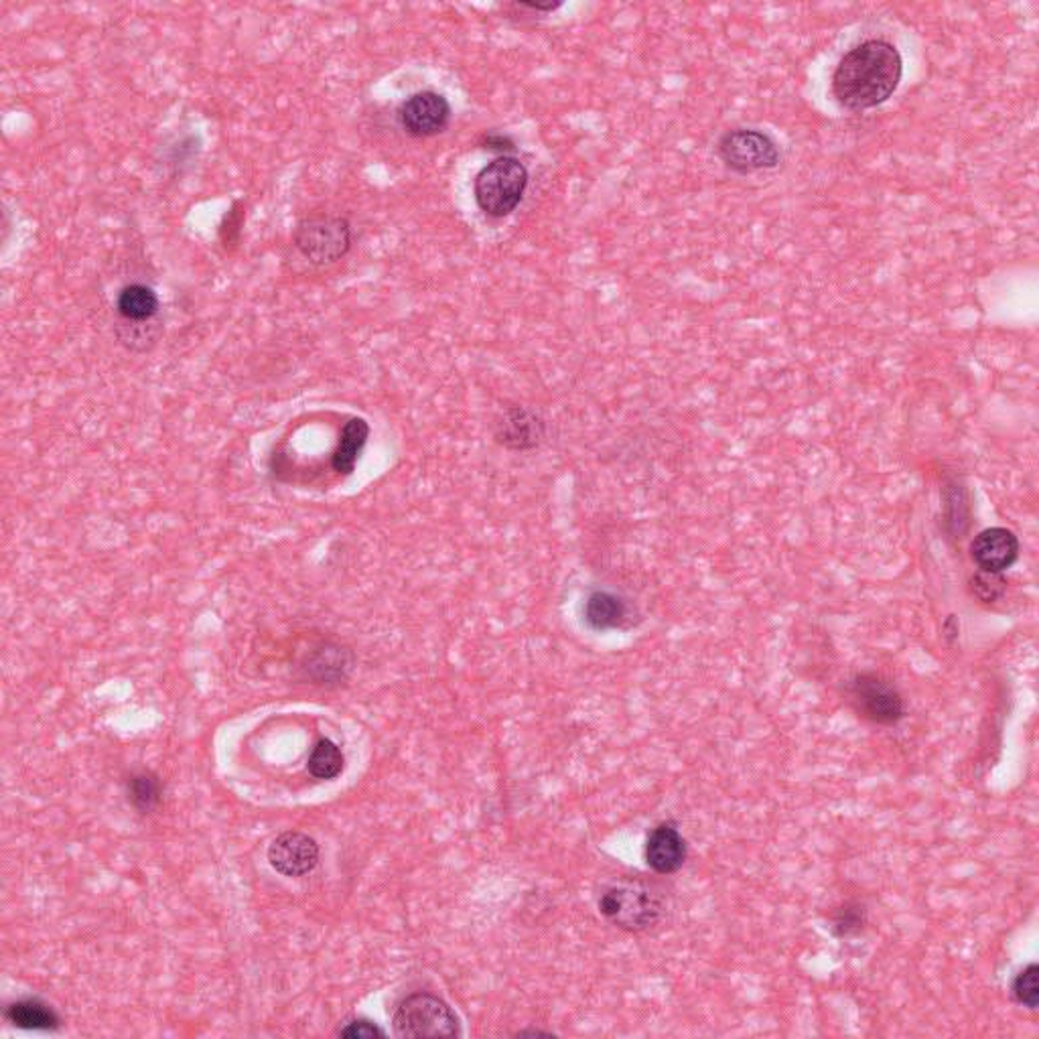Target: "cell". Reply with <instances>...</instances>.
Returning <instances> with one entry per match:
<instances>
[{"instance_id":"7402d4cb","label":"cell","mask_w":1039,"mask_h":1039,"mask_svg":"<svg viewBox=\"0 0 1039 1039\" xmlns=\"http://www.w3.org/2000/svg\"><path fill=\"white\" fill-rule=\"evenodd\" d=\"M339 1036L350 1039H374L384 1038L386 1031L367 1019H353L343 1029H339Z\"/></svg>"},{"instance_id":"ac0fdd59","label":"cell","mask_w":1039,"mask_h":1039,"mask_svg":"<svg viewBox=\"0 0 1039 1039\" xmlns=\"http://www.w3.org/2000/svg\"><path fill=\"white\" fill-rule=\"evenodd\" d=\"M343 753L331 739H320L309 755V774L317 779H334L343 772Z\"/></svg>"},{"instance_id":"52a82bcc","label":"cell","mask_w":1039,"mask_h":1039,"mask_svg":"<svg viewBox=\"0 0 1039 1039\" xmlns=\"http://www.w3.org/2000/svg\"><path fill=\"white\" fill-rule=\"evenodd\" d=\"M849 692L861 717L872 723L896 725L905 715V704L900 690L881 674H856L849 685Z\"/></svg>"},{"instance_id":"3957f363","label":"cell","mask_w":1039,"mask_h":1039,"mask_svg":"<svg viewBox=\"0 0 1039 1039\" xmlns=\"http://www.w3.org/2000/svg\"><path fill=\"white\" fill-rule=\"evenodd\" d=\"M528 181V168L520 159L498 157L475 175V203L488 217L502 220L522 203Z\"/></svg>"},{"instance_id":"e0dca14e","label":"cell","mask_w":1039,"mask_h":1039,"mask_svg":"<svg viewBox=\"0 0 1039 1039\" xmlns=\"http://www.w3.org/2000/svg\"><path fill=\"white\" fill-rule=\"evenodd\" d=\"M128 800L138 812H153L163 800V784L153 772H138L128 779Z\"/></svg>"},{"instance_id":"5b68a950","label":"cell","mask_w":1039,"mask_h":1039,"mask_svg":"<svg viewBox=\"0 0 1039 1039\" xmlns=\"http://www.w3.org/2000/svg\"><path fill=\"white\" fill-rule=\"evenodd\" d=\"M295 248L315 266L343 259L352 248V226L339 215H306L292 231Z\"/></svg>"},{"instance_id":"5bb4252c","label":"cell","mask_w":1039,"mask_h":1039,"mask_svg":"<svg viewBox=\"0 0 1039 1039\" xmlns=\"http://www.w3.org/2000/svg\"><path fill=\"white\" fill-rule=\"evenodd\" d=\"M161 309L159 295L147 285H126L116 297V311L126 322H151Z\"/></svg>"},{"instance_id":"ba28073f","label":"cell","mask_w":1039,"mask_h":1039,"mask_svg":"<svg viewBox=\"0 0 1039 1039\" xmlns=\"http://www.w3.org/2000/svg\"><path fill=\"white\" fill-rule=\"evenodd\" d=\"M451 104L443 93L423 90L409 96L398 108V123L406 135L428 138L441 135L451 123Z\"/></svg>"},{"instance_id":"8fae6325","label":"cell","mask_w":1039,"mask_h":1039,"mask_svg":"<svg viewBox=\"0 0 1039 1039\" xmlns=\"http://www.w3.org/2000/svg\"><path fill=\"white\" fill-rule=\"evenodd\" d=\"M687 841L673 825L658 826L646 842V861L660 875L678 872L687 861Z\"/></svg>"},{"instance_id":"6da1fadb","label":"cell","mask_w":1039,"mask_h":1039,"mask_svg":"<svg viewBox=\"0 0 1039 1039\" xmlns=\"http://www.w3.org/2000/svg\"><path fill=\"white\" fill-rule=\"evenodd\" d=\"M902 76L900 49L886 39H867L842 55L833 72L830 88L842 108L863 112L886 104L900 88Z\"/></svg>"},{"instance_id":"2e32d148","label":"cell","mask_w":1039,"mask_h":1039,"mask_svg":"<svg viewBox=\"0 0 1039 1039\" xmlns=\"http://www.w3.org/2000/svg\"><path fill=\"white\" fill-rule=\"evenodd\" d=\"M585 619L597 631H608L624 626L627 619V605L613 593L596 591L587 599Z\"/></svg>"},{"instance_id":"9c48e42d","label":"cell","mask_w":1039,"mask_h":1039,"mask_svg":"<svg viewBox=\"0 0 1039 1039\" xmlns=\"http://www.w3.org/2000/svg\"><path fill=\"white\" fill-rule=\"evenodd\" d=\"M273 869L285 877H303L320 863V844L305 833H283L268 847Z\"/></svg>"},{"instance_id":"30bf717a","label":"cell","mask_w":1039,"mask_h":1039,"mask_svg":"<svg viewBox=\"0 0 1039 1039\" xmlns=\"http://www.w3.org/2000/svg\"><path fill=\"white\" fill-rule=\"evenodd\" d=\"M973 561L985 573H1003L1019 556V540L1007 528L982 530L971 544Z\"/></svg>"},{"instance_id":"9a60e30c","label":"cell","mask_w":1039,"mask_h":1039,"mask_svg":"<svg viewBox=\"0 0 1039 1039\" xmlns=\"http://www.w3.org/2000/svg\"><path fill=\"white\" fill-rule=\"evenodd\" d=\"M4 1017L9 1024L15 1025L18 1029H29V1031H51L60 1027L58 1013L37 999L11 1003L4 1009Z\"/></svg>"},{"instance_id":"277c9868","label":"cell","mask_w":1039,"mask_h":1039,"mask_svg":"<svg viewBox=\"0 0 1039 1039\" xmlns=\"http://www.w3.org/2000/svg\"><path fill=\"white\" fill-rule=\"evenodd\" d=\"M397 1038H459L461 1024L458 1013L443 999L428 993H414L402 999L392 1015Z\"/></svg>"},{"instance_id":"cb8c5ba5","label":"cell","mask_w":1039,"mask_h":1039,"mask_svg":"<svg viewBox=\"0 0 1039 1039\" xmlns=\"http://www.w3.org/2000/svg\"><path fill=\"white\" fill-rule=\"evenodd\" d=\"M518 4L538 13H554L556 9L563 7V2H533V0H518Z\"/></svg>"},{"instance_id":"8992f818","label":"cell","mask_w":1039,"mask_h":1039,"mask_svg":"<svg viewBox=\"0 0 1039 1039\" xmlns=\"http://www.w3.org/2000/svg\"><path fill=\"white\" fill-rule=\"evenodd\" d=\"M717 157L739 175L776 168L781 161L778 142L760 128H731L718 138Z\"/></svg>"},{"instance_id":"ffe728a7","label":"cell","mask_w":1039,"mask_h":1039,"mask_svg":"<svg viewBox=\"0 0 1039 1039\" xmlns=\"http://www.w3.org/2000/svg\"><path fill=\"white\" fill-rule=\"evenodd\" d=\"M865 919H867V916H865L863 905H859V903H844L842 907L837 910V914H835L833 930H835L837 936H841V938H849V936H855V934L863 930Z\"/></svg>"},{"instance_id":"603a6c76","label":"cell","mask_w":1039,"mask_h":1039,"mask_svg":"<svg viewBox=\"0 0 1039 1039\" xmlns=\"http://www.w3.org/2000/svg\"><path fill=\"white\" fill-rule=\"evenodd\" d=\"M479 147L491 153H500V157H512L516 151V142L502 133H486L479 140Z\"/></svg>"},{"instance_id":"d6986e66","label":"cell","mask_w":1039,"mask_h":1039,"mask_svg":"<svg viewBox=\"0 0 1039 1039\" xmlns=\"http://www.w3.org/2000/svg\"><path fill=\"white\" fill-rule=\"evenodd\" d=\"M1038 977V964H1029V966H1025L1024 971L1015 977L1013 987H1011L1015 1001H1017L1019 1005H1024V1007L1031 1009V1011H1036L1039 1005Z\"/></svg>"},{"instance_id":"44dd1931","label":"cell","mask_w":1039,"mask_h":1039,"mask_svg":"<svg viewBox=\"0 0 1039 1039\" xmlns=\"http://www.w3.org/2000/svg\"><path fill=\"white\" fill-rule=\"evenodd\" d=\"M999 575H1001V573H985V571H982L977 579H975L977 585H973V587H975L977 596L980 597L982 601H993V599H997V597L1003 593L1005 583L1001 581Z\"/></svg>"},{"instance_id":"4fadbf2b","label":"cell","mask_w":1039,"mask_h":1039,"mask_svg":"<svg viewBox=\"0 0 1039 1039\" xmlns=\"http://www.w3.org/2000/svg\"><path fill=\"white\" fill-rule=\"evenodd\" d=\"M367 437H370V425L364 418L353 416L343 425L341 433H339L337 449L331 455V467L336 470L337 474H353V470L360 461V455L366 447Z\"/></svg>"},{"instance_id":"7c38bea8","label":"cell","mask_w":1039,"mask_h":1039,"mask_svg":"<svg viewBox=\"0 0 1039 1039\" xmlns=\"http://www.w3.org/2000/svg\"><path fill=\"white\" fill-rule=\"evenodd\" d=\"M544 425L538 416L524 409H510L498 423V441L510 449H533L542 439Z\"/></svg>"},{"instance_id":"7a4b0ae2","label":"cell","mask_w":1039,"mask_h":1039,"mask_svg":"<svg viewBox=\"0 0 1039 1039\" xmlns=\"http://www.w3.org/2000/svg\"><path fill=\"white\" fill-rule=\"evenodd\" d=\"M664 898L656 887L624 877L605 887L599 898V912L613 926L627 932H643L654 928L664 916Z\"/></svg>"}]
</instances>
